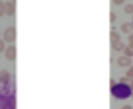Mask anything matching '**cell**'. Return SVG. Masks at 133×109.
Instances as JSON below:
<instances>
[{
  "label": "cell",
  "mask_w": 133,
  "mask_h": 109,
  "mask_svg": "<svg viewBox=\"0 0 133 109\" xmlns=\"http://www.w3.org/2000/svg\"><path fill=\"white\" fill-rule=\"evenodd\" d=\"M127 78H129V80H133V64L129 66V70H127Z\"/></svg>",
  "instance_id": "13"
},
{
  "label": "cell",
  "mask_w": 133,
  "mask_h": 109,
  "mask_svg": "<svg viewBox=\"0 0 133 109\" xmlns=\"http://www.w3.org/2000/svg\"><path fill=\"white\" fill-rule=\"evenodd\" d=\"M0 39H4L6 43H14V39H16V27H6Z\"/></svg>",
  "instance_id": "1"
},
{
  "label": "cell",
  "mask_w": 133,
  "mask_h": 109,
  "mask_svg": "<svg viewBox=\"0 0 133 109\" xmlns=\"http://www.w3.org/2000/svg\"><path fill=\"white\" fill-rule=\"evenodd\" d=\"M117 64H119L121 68H129V66H131V57H125V54H121L119 59H117Z\"/></svg>",
  "instance_id": "2"
},
{
  "label": "cell",
  "mask_w": 133,
  "mask_h": 109,
  "mask_svg": "<svg viewBox=\"0 0 133 109\" xmlns=\"http://www.w3.org/2000/svg\"><path fill=\"white\" fill-rule=\"evenodd\" d=\"M129 84H131V90H133V80H131V82H129Z\"/></svg>",
  "instance_id": "18"
},
{
  "label": "cell",
  "mask_w": 133,
  "mask_h": 109,
  "mask_svg": "<svg viewBox=\"0 0 133 109\" xmlns=\"http://www.w3.org/2000/svg\"><path fill=\"white\" fill-rule=\"evenodd\" d=\"M0 16H8V8H6V2H0Z\"/></svg>",
  "instance_id": "6"
},
{
  "label": "cell",
  "mask_w": 133,
  "mask_h": 109,
  "mask_svg": "<svg viewBox=\"0 0 133 109\" xmlns=\"http://www.w3.org/2000/svg\"><path fill=\"white\" fill-rule=\"evenodd\" d=\"M116 41H119V33L112 29V43H116Z\"/></svg>",
  "instance_id": "11"
},
{
  "label": "cell",
  "mask_w": 133,
  "mask_h": 109,
  "mask_svg": "<svg viewBox=\"0 0 133 109\" xmlns=\"http://www.w3.org/2000/svg\"><path fill=\"white\" fill-rule=\"evenodd\" d=\"M123 12H125V14H131V16H133V4H123Z\"/></svg>",
  "instance_id": "10"
},
{
  "label": "cell",
  "mask_w": 133,
  "mask_h": 109,
  "mask_svg": "<svg viewBox=\"0 0 133 109\" xmlns=\"http://www.w3.org/2000/svg\"><path fill=\"white\" fill-rule=\"evenodd\" d=\"M0 2H2V0H0Z\"/></svg>",
  "instance_id": "21"
},
{
  "label": "cell",
  "mask_w": 133,
  "mask_h": 109,
  "mask_svg": "<svg viewBox=\"0 0 133 109\" xmlns=\"http://www.w3.org/2000/svg\"><path fill=\"white\" fill-rule=\"evenodd\" d=\"M114 4H125V0H112Z\"/></svg>",
  "instance_id": "16"
},
{
  "label": "cell",
  "mask_w": 133,
  "mask_h": 109,
  "mask_svg": "<svg viewBox=\"0 0 133 109\" xmlns=\"http://www.w3.org/2000/svg\"><path fill=\"white\" fill-rule=\"evenodd\" d=\"M119 31L121 33H133V24H123Z\"/></svg>",
  "instance_id": "5"
},
{
  "label": "cell",
  "mask_w": 133,
  "mask_h": 109,
  "mask_svg": "<svg viewBox=\"0 0 133 109\" xmlns=\"http://www.w3.org/2000/svg\"><path fill=\"white\" fill-rule=\"evenodd\" d=\"M131 97H133V90H131Z\"/></svg>",
  "instance_id": "19"
},
{
  "label": "cell",
  "mask_w": 133,
  "mask_h": 109,
  "mask_svg": "<svg viewBox=\"0 0 133 109\" xmlns=\"http://www.w3.org/2000/svg\"><path fill=\"white\" fill-rule=\"evenodd\" d=\"M10 80H12V76H10L8 70H2V72H0V84H2V86H8Z\"/></svg>",
  "instance_id": "3"
},
{
  "label": "cell",
  "mask_w": 133,
  "mask_h": 109,
  "mask_svg": "<svg viewBox=\"0 0 133 109\" xmlns=\"http://www.w3.org/2000/svg\"><path fill=\"white\" fill-rule=\"evenodd\" d=\"M6 8H8V16H12V14L16 12V8H14V2H6Z\"/></svg>",
  "instance_id": "8"
},
{
  "label": "cell",
  "mask_w": 133,
  "mask_h": 109,
  "mask_svg": "<svg viewBox=\"0 0 133 109\" xmlns=\"http://www.w3.org/2000/svg\"><path fill=\"white\" fill-rule=\"evenodd\" d=\"M0 37H2V31H0Z\"/></svg>",
  "instance_id": "20"
},
{
  "label": "cell",
  "mask_w": 133,
  "mask_h": 109,
  "mask_svg": "<svg viewBox=\"0 0 133 109\" xmlns=\"http://www.w3.org/2000/svg\"><path fill=\"white\" fill-rule=\"evenodd\" d=\"M121 109H133V107H129V105H123V107H121Z\"/></svg>",
  "instance_id": "17"
},
{
  "label": "cell",
  "mask_w": 133,
  "mask_h": 109,
  "mask_svg": "<svg viewBox=\"0 0 133 109\" xmlns=\"http://www.w3.org/2000/svg\"><path fill=\"white\" fill-rule=\"evenodd\" d=\"M4 57H6L8 60H14V59H16V47H14V45L6 47V51H4Z\"/></svg>",
  "instance_id": "4"
},
{
  "label": "cell",
  "mask_w": 133,
  "mask_h": 109,
  "mask_svg": "<svg viewBox=\"0 0 133 109\" xmlns=\"http://www.w3.org/2000/svg\"><path fill=\"white\" fill-rule=\"evenodd\" d=\"M119 82H121V84H129V82H131V80H129L127 76H123V78H119Z\"/></svg>",
  "instance_id": "14"
},
{
  "label": "cell",
  "mask_w": 133,
  "mask_h": 109,
  "mask_svg": "<svg viewBox=\"0 0 133 109\" xmlns=\"http://www.w3.org/2000/svg\"><path fill=\"white\" fill-rule=\"evenodd\" d=\"M129 47L133 49V33H129Z\"/></svg>",
  "instance_id": "15"
},
{
  "label": "cell",
  "mask_w": 133,
  "mask_h": 109,
  "mask_svg": "<svg viewBox=\"0 0 133 109\" xmlns=\"http://www.w3.org/2000/svg\"><path fill=\"white\" fill-rule=\"evenodd\" d=\"M112 47H114V49H116V51H123V43H121V39H119V41H116V43H112Z\"/></svg>",
  "instance_id": "7"
},
{
  "label": "cell",
  "mask_w": 133,
  "mask_h": 109,
  "mask_svg": "<svg viewBox=\"0 0 133 109\" xmlns=\"http://www.w3.org/2000/svg\"><path fill=\"white\" fill-rule=\"evenodd\" d=\"M121 53H123L125 54V57H133V49H131V47H123V51H121Z\"/></svg>",
  "instance_id": "9"
},
{
  "label": "cell",
  "mask_w": 133,
  "mask_h": 109,
  "mask_svg": "<svg viewBox=\"0 0 133 109\" xmlns=\"http://www.w3.org/2000/svg\"><path fill=\"white\" fill-rule=\"evenodd\" d=\"M4 51H6V41L0 39V53H4Z\"/></svg>",
  "instance_id": "12"
},
{
  "label": "cell",
  "mask_w": 133,
  "mask_h": 109,
  "mask_svg": "<svg viewBox=\"0 0 133 109\" xmlns=\"http://www.w3.org/2000/svg\"><path fill=\"white\" fill-rule=\"evenodd\" d=\"M131 24H133V21H131Z\"/></svg>",
  "instance_id": "22"
}]
</instances>
